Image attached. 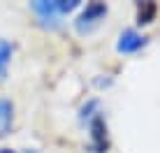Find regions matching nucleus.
Listing matches in <instances>:
<instances>
[{
    "mask_svg": "<svg viewBox=\"0 0 160 153\" xmlns=\"http://www.w3.org/2000/svg\"><path fill=\"white\" fill-rule=\"evenodd\" d=\"M104 16H107V5L104 2H88L86 9L79 14V19L74 21V26H77V30L84 35V32H91Z\"/></svg>",
    "mask_w": 160,
    "mask_h": 153,
    "instance_id": "nucleus-1",
    "label": "nucleus"
},
{
    "mask_svg": "<svg viewBox=\"0 0 160 153\" xmlns=\"http://www.w3.org/2000/svg\"><path fill=\"white\" fill-rule=\"evenodd\" d=\"M91 149L93 153H107L109 149V137H107V121L100 111L91 118Z\"/></svg>",
    "mask_w": 160,
    "mask_h": 153,
    "instance_id": "nucleus-2",
    "label": "nucleus"
},
{
    "mask_svg": "<svg viewBox=\"0 0 160 153\" xmlns=\"http://www.w3.org/2000/svg\"><path fill=\"white\" fill-rule=\"evenodd\" d=\"M30 7L44 26H49V28H60V21H58L60 16L56 12V7H53V0H35V2H30Z\"/></svg>",
    "mask_w": 160,
    "mask_h": 153,
    "instance_id": "nucleus-3",
    "label": "nucleus"
},
{
    "mask_svg": "<svg viewBox=\"0 0 160 153\" xmlns=\"http://www.w3.org/2000/svg\"><path fill=\"white\" fill-rule=\"evenodd\" d=\"M146 42H148V37H146V35H142V32H137V30L128 28V30L121 32L116 49H118L121 53H135V51H139V49H144V47H146Z\"/></svg>",
    "mask_w": 160,
    "mask_h": 153,
    "instance_id": "nucleus-4",
    "label": "nucleus"
},
{
    "mask_svg": "<svg viewBox=\"0 0 160 153\" xmlns=\"http://www.w3.org/2000/svg\"><path fill=\"white\" fill-rule=\"evenodd\" d=\"M158 7L156 2H151V0H144V2L137 5V23L139 26H148L153 21V16H156Z\"/></svg>",
    "mask_w": 160,
    "mask_h": 153,
    "instance_id": "nucleus-5",
    "label": "nucleus"
},
{
    "mask_svg": "<svg viewBox=\"0 0 160 153\" xmlns=\"http://www.w3.org/2000/svg\"><path fill=\"white\" fill-rule=\"evenodd\" d=\"M12 116H14V107L9 100L0 97V135L9 132V125H12Z\"/></svg>",
    "mask_w": 160,
    "mask_h": 153,
    "instance_id": "nucleus-6",
    "label": "nucleus"
},
{
    "mask_svg": "<svg viewBox=\"0 0 160 153\" xmlns=\"http://www.w3.org/2000/svg\"><path fill=\"white\" fill-rule=\"evenodd\" d=\"M12 42H7V40H2L0 37V74H5V67H7V63H9V58H12Z\"/></svg>",
    "mask_w": 160,
    "mask_h": 153,
    "instance_id": "nucleus-7",
    "label": "nucleus"
},
{
    "mask_svg": "<svg viewBox=\"0 0 160 153\" xmlns=\"http://www.w3.org/2000/svg\"><path fill=\"white\" fill-rule=\"evenodd\" d=\"M79 0H53V7H56V12L58 16H63V14H70V12H74L77 7H79Z\"/></svg>",
    "mask_w": 160,
    "mask_h": 153,
    "instance_id": "nucleus-8",
    "label": "nucleus"
},
{
    "mask_svg": "<svg viewBox=\"0 0 160 153\" xmlns=\"http://www.w3.org/2000/svg\"><path fill=\"white\" fill-rule=\"evenodd\" d=\"M93 109H98V100H88L84 107H81V114H79V118L81 121H86V118H93Z\"/></svg>",
    "mask_w": 160,
    "mask_h": 153,
    "instance_id": "nucleus-9",
    "label": "nucleus"
},
{
    "mask_svg": "<svg viewBox=\"0 0 160 153\" xmlns=\"http://www.w3.org/2000/svg\"><path fill=\"white\" fill-rule=\"evenodd\" d=\"M0 153H16V151H12V149H0Z\"/></svg>",
    "mask_w": 160,
    "mask_h": 153,
    "instance_id": "nucleus-10",
    "label": "nucleus"
}]
</instances>
